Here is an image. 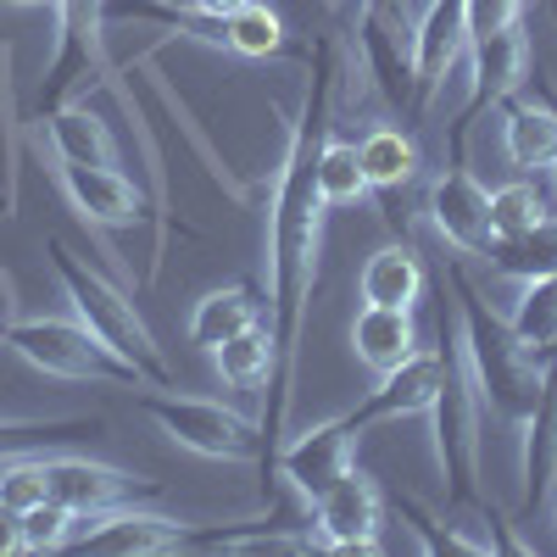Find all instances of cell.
I'll list each match as a JSON object with an SVG mask.
<instances>
[{
    "label": "cell",
    "instance_id": "cell-1",
    "mask_svg": "<svg viewBox=\"0 0 557 557\" xmlns=\"http://www.w3.org/2000/svg\"><path fill=\"white\" fill-rule=\"evenodd\" d=\"M330 96H335V62L330 45L312 51V78L301 112L290 123V146L273 168V196H268V335H273V374H268V412H262V474L273 480V457L285 446L290 424V396H296V357H301V330L307 307L318 290V251H323V196H318V139L330 128Z\"/></svg>",
    "mask_w": 557,
    "mask_h": 557
},
{
    "label": "cell",
    "instance_id": "cell-2",
    "mask_svg": "<svg viewBox=\"0 0 557 557\" xmlns=\"http://www.w3.org/2000/svg\"><path fill=\"white\" fill-rule=\"evenodd\" d=\"M441 278L451 285V307H457V346H462V362L474 374V396L485 412H496L507 430H524L530 412H535V396H541V362L513 341L507 318L485 301V290L474 285L462 262L451 257L441 268Z\"/></svg>",
    "mask_w": 557,
    "mask_h": 557
},
{
    "label": "cell",
    "instance_id": "cell-3",
    "mask_svg": "<svg viewBox=\"0 0 557 557\" xmlns=\"http://www.w3.org/2000/svg\"><path fill=\"white\" fill-rule=\"evenodd\" d=\"M45 257H51V273L62 278V290H67V301H73V312H78V323L89 335H101L123 362H134L139 374H146V385H173V368H168V351L157 346V335L146 330V318H139V307L112 285L107 273H96L89 262H78L73 257V246L67 240H45Z\"/></svg>",
    "mask_w": 557,
    "mask_h": 557
},
{
    "label": "cell",
    "instance_id": "cell-4",
    "mask_svg": "<svg viewBox=\"0 0 557 557\" xmlns=\"http://www.w3.org/2000/svg\"><path fill=\"white\" fill-rule=\"evenodd\" d=\"M7 341L28 368L45 380H73V385H117V391H146V374L123 362L101 335L67 318H7Z\"/></svg>",
    "mask_w": 557,
    "mask_h": 557
},
{
    "label": "cell",
    "instance_id": "cell-5",
    "mask_svg": "<svg viewBox=\"0 0 557 557\" xmlns=\"http://www.w3.org/2000/svg\"><path fill=\"white\" fill-rule=\"evenodd\" d=\"M139 412H146L173 446L196 451V457H212V462H257L262 457L257 424L240 418L235 407H223V401L184 396L173 385H146L139 391Z\"/></svg>",
    "mask_w": 557,
    "mask_h": 557
},
{
    "label": "cell",
    "instance_id": "cell-6",
    "mask_svg": "<svg viewBox=\"0 0 557 557\" xmlns=\"http://www.w3.org/2000/svg\"><path fill=\"white\" fill-rule=\"evenodd\" d=\"M469 62H474V78H469V101L457 107V123H451V162H469L474 123L491 107L513 101L519 89H524V78H530V34H524V23L474 39L469 45Z\"/></svg>",
    "mask_w": 557,
    "mask_h": 557
},
{
    "label": "cell",
    "instance_id": "cell-7",
    "mask_svg": "<svg viewBox=\"0 0 557 557\" xmlns=\"http://www.w3.org/2000/svg\"><path fill=\"white\" fill-rule=\"evenodd\" d=\"M385 524V491L362 469H346L330 491L312 502V546L346 552V557H374Z\"/></svg>",
    "mask_w": 557,
    "mask_h": 557
},
{
    "label": "cell",
    "instance_id": "cell-8",
    "mask_svg": "<svg viewBox=\"0 0 557 557\" xmlns=\"http://www.w3.org/2000/svg\"><path fill=\"white\" fill-rule=\"evenodd\" d=\"M430 228L457 251V257H491L496 228H491V190L469 173V162H451L430 184Z\"/></svg>",
    "mask_w": 557,
    "mask_h": 557
},
{
    "label": "cell",
    "instance_id": "cell-9",
    "mask_svg": "<svg viewBox=\"0 0 557 557\" xmlns=\"http://www.w3.org/2000/svg\"><path fill=\"white\" fill-rule=\"evenodd\" d=\"M357 446H362V430H351L346 418H323V424H312L307 435L278 446L273 474L285 480L301 502H318L346 469H357Z\"/></svg>",
    "mask_w": 557,
    "mask_h": 557
},
{
    "label": "cell",
    "instance_id": "cell-10",
    "mask_svg": "<svg viewBox=\"0 0 557 557\" xmlns=\"http://www.w3.org/2000/svg\"><path fill=\"white\" fill-rule=\"evenodd\" d=\"M162 485L157 480H134L112 462H96V457H67V451H45V496L62 502L67 513H107V507H128V502H146L157 496Z\"/></svg>",
    "mask_w": 557,
    "mask_h": 557
},
{
    "label": "cell",
    "instance_id": "cell-11",
    "mask_svg": "<svg viewBox=\"0 0 557 557\" xmlns=\"http://www.w3.org/2000/svg\"><path fill=\"white\" fill-rule=\"evenodd\" d=\"M178 535L184 524L128 502V507H107V513H84L67 546L96 552V557H162V552H178Z\"/></svg>",
    "mask_w": 557,
    "mask_h": 557
},
{
    "label": "cell",
    "instance_id": "cell-12",
    "mask_svg": "<svg viewBox=\"0 0 557 557\" xmlns=\"http://www.w3.org/2000/svg\"><path fill=\"white\" fill-rule=\"evenodd\" d=\"M469 51L462 45V0H424V12L412 17V112L424 117L441 96L451 62Z\"/></svg>",
    "mask_w": 557,
    "mask_h": 557
},
{
    "label": "cell",
    "instance_id": "cell-13",
    "mask_svg": "<svg viewBox=\"0 0 557 557\" xmlns=\"http://www.w3.org/2000/svg\"><path fill=\"white\" fill-rule=\"evenodd\" d=\"M57 184L73 201V212L89 228H134L146 223L151 207L134 190V178H123L117 168H96V162H57Z\"/></svg>",
    "mask_w": 557,
    "mask_h": 557
},
{
    "label": "cell",
    "instance_id": "cell-14",
    "mask_svg": "<svg viewBox=\"0 0 557 557\" xmlns=\"http://www.w3.org/2000/svg\"><path fill=\"white\" fill-rule=\"evenodd\" d=\"M435 385H441V346L435 351H412L401 368L380 374V385L341 418L351 430H374V424H385V418H418V412H430Z\"/></svg>",
    "mask_w": 557,
    "mask_h": 557
},
{
    "label": "cell",
    "instance_id": "cell-15",
    "mask_svg": "<svg viewBox=\"0 0 557 557\" xmlns=\"http://www.w3.org/2000/svg\"><path fill=\"white\" fill-rule=\"evenodd\" d=\"M357 157H362V173H368V190L380 196V218L385 228H396V201L418 184L424 173V151H418V139L396 123H374L362 139H357Z\"/></svg>",
    "mask_w": 557,
    "mask_h": 557
},
{
    "label": "cell",
    "instance_id": "cell-16",
    "mask_svg": "<svg viewBox=\"0 0 557 557\" xmlns=\"http://www.w3.org/2000/svg\"><path fill=\"white\" fill-rule=\"evenodd\" d=\"M519 462H524V513L557 496V357H541V396L530 424L519 430Z\"/></svg>",
    "mask_w": 557,
    "mask_h": 557
},
{
    "label": "cell",
    "instance_id": "cell-17",
    "mask_svg": "<svg viewBox=\"0 0 557 557\" xmlns=\"http://www.w3.org/2000/svg\"><path fill=\"white\" fill-rule=\"evenodd\" d=\"M351 346H357V362L374 368V374H391V368H401V362L418 351L412 307H362L357 323H351Z\"/></svg>",
    "mask_w": 557,
    "mask_h": 557
},
{
    "label": "cell",
    "instance_id": "cell-18",
    "mask_svg": "<svg viewBox=\"0 0 557 557\" xmlns=\"http://www.w3.org/2000/svg\"><path fill=\"white\" fill-rule=\"evenodd\" d=\"M107 23H151L168 28L173 39H196V45H218L228 51V17H207L196 7H173V0H101Z\"/></svg>",
    "mask_w": 557,
    "mask_h": 557
},
{
    "label": "cell",
    "instance_id": "cell-19",
    "mask_svg": "<svg viewBox=\"0 0 557 557\" xmlns=\"http://www.w3.org/2000/svg\"><path fill=\"white\" fill-rule=\"evenodd\" d=\"M251 323H262V301L251 285H223V290H207L190 312V346L196 351H218L223 341H235L240 330H251Z\"/></svg>",
    "mask_w": 557,
    "mask_h": 557
},
{
    "label": "cell",
    "instance_id": "cell-20",
    "mask_svg": "<svg viewBox=\"0 0 557 557\" xmlns=\"http://www.w3.org/2000/svg\"><path fill=\"white\" fill-rule=\"evenodd\" d=\"M362 301L368 307H418L424 301V262L407 240L385 246L362 262Z\"/></svg>",
    "mask_w": 557,
    "mask_h": 557
},
{
    "label": "cell",
    "instance_id": "cell-21",
    "mask_svg": "<svg viewBox=\"0 0 557 557\" xmlns=\"http://www.w3.org/2000/svg\"><path fill=\"white\" fill-rule=\"evenodd\" d=\"M502 157L519 173L552 168V157H557V112L541 107V101H513L507 117H502Z\"/></svg>",
    "mask_w": 557,
    "mask_h": 557
},
{
    "label": "cell",
    "instance_id": "cell-22",
    "mask_svg": "<svg viewBox=\"0 0 557 557\" xmlns=\"http://www.w3.org/2000/svg\"><path fill=\"white\" fill-rule=\"evenodd\" d=\"M45 123V139H51L57 162H96V168H117V146H112V128L84 112V107H57Z\"/></svg>",
    "mask_w": 557,
    "mask_h": 557
},
{
    "label": "cell",
    "instance_id": "cell-23",
    "mask_svg": "<svg viewBox=\"0 0 557 557\" xmlns=\"http://www.w3.org/2000/svg\"><path fill=\"white\" fill-rule=\"evenodd\" d=\"M84 435H101L96 412H62V418H0V462L23 451H57Z\"/></svg>",
    "mask_w": 557,
    "mask_h": 557
},
{
    "label": "cell",
    "instance_id": "cell-24",
    "mask_svg": "<svg viewBox=\"0 0 557 557\" xmlns=\"http://www.w3.org/2000/svg\"><path fill=\"white\" fill-rule=\"evenodd\" d=\"M318 196H323V207H362L368 196V173H362V157H357V146L351 139H341L335 134V123L323 128V139H318Z\"/></svg>",
    "mask_w": 557,
    "mask_h": 557
},
{
    "label": "cell",
    "instance_id": "cell-25",
    "mask_svg": "<svg viewBox=\"0 0 557 557\" xmlns=\"http://www.w3.org/2000/svg\"><path fill=\"white\" fill-rule=\"evenodd\" d=\"M491 273L502 278H541V273H557V218H541L535 228H524V235H507L491 246Z\"/></svg>",
    "mask_w": 557,
    "mask_h": 557
},
{
    "label": "cell",
    "instance_id": "cell-26",
    "mask_svg": "<svg viewBox=\"0 0 557 557\" xmlns=\"http://www.w3.org/2000/svg\"><path fill=\"white\" fill-rule=\"evenodd\" d=\"M212 368H218V380L228 391H257L268 385L273 374V335H268V323H251V330H240L235 341H223L218 351H207Z\"/></svg>",
    "mask_w": 557,
    "mask_h": 557
},
{
    "label": "cell",
    "instance_id": "cell-27",
    "mask_svg": "<svg viewBox=\"0 0 557 557\" xmlns=\"http://www.w3.org/2000/svg\"><path fill=\"white\" fill-rule=\"evenodd\" d=\"M507 330H513V341H519L530 357H535L541 346L557 341V273L524 278L513 312H507Z\"/></svg>",
    "mask_w": 557,
    "mask_h": 557
},
{
    "label": "cell",
    "instance_id": "cell-28",
    "mask_svg": "<svg viewBox=\"0 0 557 557\" xmlns=\"http://www.w3.org/2000/svg\"><path fill=\"white\" fill-rule=\"evenodd\" d=\"M228 51L246 57V62H268L285 51V23H278L273 7H262V0H251V7H240L235 17H228Z\"/></svg>",
    "mask_w": 557,
    "mask_h": 557
},
{
    "label": "cell",
    "instance_id": "cell-29",
    "mask_svg": "<svg viewBox=\"0 0 557 557\" xmlns=\"http://www.w3.org/2000/svg\"><path fill=\"white\" fill-rule=\"evenodd\" d=\"M541 218H552V212H546V196L535 190L530 178L491 190V228H496V240H507V235H524V228H535Z\"/></svg>",
    "mask_w": 557,
    "mask_h": 557
},
{
    "label": "cell",
    "instance_id": "cell-30",
    "mask_svg": "<svg viewBox=\"0 0 557 557\" xmlns=\"http://www.w3.org/2000/svg\"><path fill=\"white\" fill-rule=\"evenodd\" d=\"M23 552H62L67 541H73V524H78V513H67L62 502H34V507H23Z\"/></svg>",
    "mask_w": 557,
    "mask_h": 557
},
{
    "label": "cell",
    "instance_id": "cell-31",
    "mask_svg": "<svg viewBox=\"0 0 557 557\" xmlns=\"http://www.w3.org/2000/svg\"><path fill=\"white\" fill-rule=\"evenodd\" d=\"M0 502L17 507V513L45 502V451H23V457L0 462Z\"/></svg>",
    "mask_w": 557,
    "mask_h": 557
},
{
    "label": "cell",
    "instance_id": "cell-32",
    "mask_svg": "<svg viewBox=\"0 0 557 557\" xmlns=\"http://www.w3.org/2000/svg\"><path fill=\"white\" fill-rule=\"evenodd\" d=\"M524 23V0H462V45Z\"/></svg>",
    "mask_w": 557,
    "mask_h": 557
},
{
    "label": "cell",
    "instance_id": "cell-33",
    "mask_svg": "<svg viewBox=\"0 0 557 557\" xmlns=\"http://www.w3.org/2000/svg\"><path fill=\"white\" fill-rule=\"evenodd\" d=\"M23 552V519H17V507L0 502V557H12Z\"/></svg>",
    "mask_w": 557,
    "mask_h": 557
},
{
    "label": "cell",
    "instance_id": "cell-34",
    "mask_svg": "<svg viewBox=\"0 0 557 557\" xmlns=\"http://www.w3.org/2000/svg\"><path fill=\"white\" fill-rule=\"evenodd\" d=\"M196 12H207V17H235L240 7H251V0H190Z\"/></svg>",
    "mask_w": 557,
    "mask_h": 557
},
{
    "label": "cell",
    "instance_id": "cell-35",
    "mask_svg": "<svg viewBox=\"0 0 557 557\" xmlns=\"http://www.w3.org/2000/svg\"><path fill=\"white\" fill-rule=\"evenodd\" d=\"M7 7H57V0H7Z\"/></svg>",
    "mask_w": 557,
    "mask_h": 557
},
{
    "label": "cell",
    "instance_id": "cell-36",
    "mask_svg": "<svg viewBox=\"0 0 557 557\" xmlns=\"http://www.w3.org/2000/svg\"><path fill=\"white\" fill-rule=\"evenodd\" d=\"M7 318H12V312H7V296H0V335H7Z\"/></svg>",
    "mask_w": 557,
    "mask_h": 557
},
{
    "label": "cell",
    "instance_id": "cell-37",
    "mask_svg": "<svg viewBox=\"0 0 557 557\" xmlns=\"http://www.w3.org/2000/svg\"><path fill=\"white\" fill-rule=\"evenodd\" d=\"M541 357H557V341H552V346H541V351H535V362H541Z\"/></svg>",
    "mask_w": 557,
    "mask_h": 557
},
{
    "label": "cell",
    "instance_id": "cell-38",
    "mask_svg": "<svg viewBox=\"0 0 557 557\" xmlns=\"http://www.w3.org/2000/svg\"><path fill=\"white\" fill-rule=\"evenodd\" d=\"M552 178H557V157H552Z\"/></svg>",
    "mask_w": 557,
    "mask_h": 557
},
{
    "label": "cell",
    "instance_id": "cell-39",
    "mask_svg": "<svg viewBox=\"0 0 557 557\" xmlns=\"http://www.w3.org/2000/svg\"><path fill=\"white\" fill-rule=\"evenodd\" d=\"M552 17H557V0H552Z\"/></svg>",
    "mask_w": 557,
    "mask_h": 557
},
{
    "label": "cell",
    "instance_id": "cell-40",
    "mask_svg": "<svg viewBox=\"0 0 557 557\" xmlns=\"http://www.w3.org/2000/svg\"><path fill=\"white\" fill-rule=\"evenodd\" d=\"M0 218H7V207H0Z\"/></svg>",
    "mask_w": 557,
    "mask_h": 557
},
{
    "label": "cell",
    "instance_id": "cell-41",
    "mask_svg": "<svg viewBox=\"0 0 557 557\" xmlns=\"http://www.w3.org/2000/svg\"><path fill=\"white\" fill-rule=\"evenodd\" d=\"M552 502H557V496H552Z\"/></svg>",
    "mask_w": 557,
    "mask_h": 557
}]
</instances>
